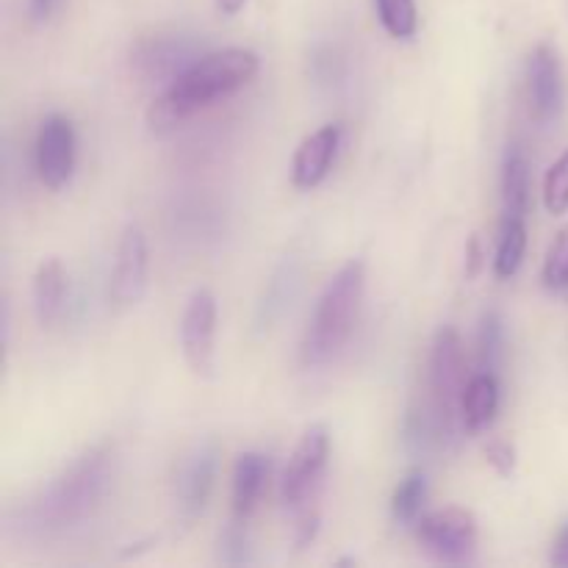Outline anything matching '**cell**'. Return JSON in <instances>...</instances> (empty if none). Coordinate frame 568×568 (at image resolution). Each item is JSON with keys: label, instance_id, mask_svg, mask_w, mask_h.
<instances>
[{"label": "cell", "instance_id": "7", "mask_svg": "<svg viewBox=\"0 0 568 568\" xmlns=\"http://www.w3.org/2000/svg\"><path fill=\"white\" fill-rule=\"evenodd\" d=\"M148 239H144L142 227L131 222V225H125L120 244H116V258L109 283V303L114 308H133L144 297V292H148Z\"/></svg>", "mask_w": 568, "mask_h": 568}, {"label": "cell", "instance_id": "14", "mask_svg": "<svg viewBox=\"0 0 568 568\" xmlns=\"http://www.w3.org/2000/svg\"><path fill=\"white\" fill-rule=\"evenodd\" d=\"M136 67L148 78H164V75H181L183 70L194 64V55L189 44L181 39H150V42L139 44L136 50Z\"/></svg>", "mask_w": 568, "mask_h": 568}, {"label": "cell", "instance_id": "6", "mask_svg": "<svg viewBox=\"0 0 568 568\" xmlns=\"http://www.w3.org/2000/svg\"><path fill=\"white\" fill-rule=\"evenodd\" d=\"M327 455H331V436L325 425H311L300 436L292 458L281 477V499L286 508H300L320 486L325 475Z\"/></svg>", "mask_w": 568, "mask_h": 568}, {"label": "cell", "instance_id": "17", "mask_svg": "<svg viewBox=\"0 0 568 568\" xmlns=\"http://www.w3.org/2000/svg\"><path fill=\"white\" fill-rule=\"evenodd\" d=\"M499 410V381L497 372H480L466 383L464 392V422L466 430L477 433L494 422Z\"/></svg>", "mask_w": 568, "mask_h": 568}, {"label": "cell", "instance_id": "19", "mask_svg": "<svg viewBox=\"0 0 568 568\" xmlns=\"http://www.w3.org/2000/svg\"><path fill=\"white\" fill-rule=\"evenodd\" d=\"M527 250V225L525 220H505L503 222V236L497 244V258H494V272L497 277L508 281L519 272L521 261H525Z\"/></svg>", "mask_w": 568, "mask_h": 568}, {"label": "cell", "instance_id": "21", "mask_svg": "<svg viewBox=\"0 0 568 568\" xmlns=\"http://www.w3.org/2000/svg\"><path fill=\"white\" fill-rule=\"evenodd\" d=\"M438 438H444L442 425H438V419H433L430 414H425V410H410V414L405 416L403 444L410 455H416V458H419V455H427Z\"/></svg>", "mask_w": 568, "mask_h": 568}, {"label": "cell", "instance_id": "5", "mask_svg": "<svg viewBox=\"0 0 568 568\" xmlns=\"http://www.w3.org/2000/svg\"><path fill=\"white\" fill-rule=\"evenodd\" d=\"M416 538L442 564H471L477 552V519L466 508L436 510L416 521Z\"/></svg>", "mask_w": 568, "mask_h": 568}, {"label": "cell", "instance_id": "31", "mask_svg": "<svg viewBox=\"0 0 568 568\" xmlns=\"http://www.w3.org/2000/svg\"><path fill=\"white\" fill-rule=\"evenodd\" d=\"M214 3H216V9L222 11V14L233 17V14H239V11L244 9V3H247V0H214Z\"/></svg>", "mask_w": 568, "mask_h": 568}, {"label": "cell", "instance_id": "18", "mask_svg": "<svg viewBox=\"0 0 568 568\" xmlns=\"http://www.w3.org/2000/svg\"><path fill=\"white\" fill-rule=\"evenodd\" d=\"M297 283H300V272L294 264H283L281 270L275 272V277L270 281L266 286L264 300H261V308H258V327H270L283 311L292 305L294 292H297Z\"/></svg>", "mask_w": 568, "mask_h": 568}, {"label": "cell", "instance_id": "4", "mask_svg": "<svg viewBox=\"0 0 568 568\" xmlns=\"http://www.w3.org/2000/svg\"><path fill=\"white\" fill-rule=\"evenodd\" d=\"M464 344L455 327H442L430 349V388L444 438L455 442L464 422Z\"/></svg>", "mask_w": 568, "mask_h": 568}, {"label": "cell", "instance_id": "25", "mask_svg": "<svg viewBox=\"0 0 568 568\" xmlns=\"http://www.w3.org/2000/svg\"><path fill=\"white\" fill-rule=\"evenodd\" d=\"M544 205L549 214L560 216L568 211V148L566 153L549 166L547 178H544Z\"/></svg>", "mask_w": 568, "mask_h": 568}, {"label": "cell", "instance_id": "28", "mask_svg": "<svg viewBox=\"0 0 568 568\" xmlns=\"http://www.w3.org/2000/svg\"><path fill=\"white\" fill-rule=\"evenodd\" d=\"M466 281H475L477 275L483 272V244H480V236L477 233H471L469 242H466Z\"/></svg>", "mask_w": 568, "mask_h": 568}, {"label": "cell", "instance_id": "20", "mask_svg": "<svg viewBox=\"0 0 568 568\" xmlns=\"http://www.w3.org/2000/svg\"><path fill=\"white\" fill-rule=\"evenodd\" d=\"M427 503V477L422 469H414L405 475L397 491L392 497V516L399 525H416L422 516V508Z\"/></svg>", "mask_w": 568, "mask_h": 568}, {"label": "cell", "instance_id": "29", "mask_svg": "<svg viewBox=\"0 0 568 568\" xmlns=\"http://www.w3.org/2000/svg\"><path fill=\"white\" fill-rule=\"evenodd\" d=\"M552 566L558 568H568V525L560 530L558 541H555L552 549Z\"/></svg>", "mask_w": 568, "mask_h": 568}, {"label": "cell", "instance_id": "23", "mask_svg": "<svg viewBox=\"0 0 568 568\" xmlns=\"http://www.w3.org/2000/svg\"><path fill=\"white\" fill-rule=\"evenodd\" d=\"M480 366L483 372H497L505 353V325L497 311H486L480 320Z\"/></svg>", "mask_w": 568, "mask_h": 568}, {"label": "cell", "instance_id": "16", "mask_svg": "<svg viewBox=\"0 0 568 568\" xmlns=\"http://www.w3.org/2000/svg\"><path fill=\"white\" fill-rule=\"evenodd\" d=\"M503 203L505 220H525L530 203V161L516 144L508 148L503 161Z\"/></svg>", "mask_w": 568, "mask_h": 568}, {"label": "cell", "instance_id": "1", "mask_svg": "<svg viewBox=\"0 0 568 568\" xmlns=\"http://www.w3.org/2000/svg\"><path fill=\"white\" fill-rule=\"evenodd\" d=\"M258 55L244 48H225L203 55L189 70L172 78L170 87L153 100L148 109V125L159 133L181 125L194 111L247 87L258 75Z\"/></svg>", "mask_w": 568, "mask_h": 568}, {"label": "cell", "instance_id": "26", "mask_svg": "<svg viewBox=\"0 0 568 568\" xmlns=\"http://www.w3.org/2000/svg\"><path fill=\"white\" fill-rule=\"evenodd\" d=\"M220 560L227 566H244L253 560L247 541V521L233 519L225 527V532L220 536Z\"/></svg>", "mask_w": 568, "mask_h": 568}, {"label": "cell", "instance_id": "27", "mask_svg": "<svg viewBox=\"0 0 568 568\" xmlns=\"http://www.w3.org/2000/svg\"><path fill=\"white\" fill-rule=\"evenodd\" d=\"M486 460L497 469L499 477H510L516 471V447L508 442L486 444Z\"/></svg>", "mask_w": 568, "mask_h": 568}, {"label": "cell", "instance_id": "11", "mask_svg": "<svg viewBox=\"0 0 568 568\" xmlns=\"http://www.w3.org/2000/svg\"><path fill=\"white\" fill-rule=\"evenodd\" d=\"M527 89H530L532 111L541 122L558 120L564 111V70L560 59L549 44H538L527 61Z\"/></svg>", "mask_w": 568, "mask_h": 568}, {"label": "cell", "instance_id": "8", "mask_svg": "<svg viewBox=\"0 0 568 568\" xmlns=\"http://www.w3.org/2000/svg\"><path fill=\"white\" fill-rule=\"evenodd\" d=\"M216 469H220V449L214 442L197 444L186 458L181 460L175 475V505H178V519L183 525L197 521L209 505L211 491L216 483Z\"/></svg>", "mask_w": 568, "mask_h": 568}, {"label": "cell", "instance_id": "2", "mask_svg": "<svg viewBox=\"0 0 568 568\" xmlns=\"http://www.w3.org/2000/svg\"><path fill=\"white\" fill-rule=\"evenodd\" d=\"M114 477V447L98 444L78 455L59 477L48 483L33 499L28 516L39 532H61L81 525L98 510Z\"/></svg>", "mask_w": 568, "mask_h": 568}, {"label": "cell", "instance_id": "15", "mask_svg": "<svg viewBox=\"0 0 568 568\" xmlns=\"http://www.w3.org/2000/svg\"><path fill=\"white\" fill-rule=\"evenodd\" d=\"M67 272L59 258H48L39 264L33 275V311H37L39 325L50 327L64 311Z\"/></svg>", "mask_w": 568, "mask_h": 568}, {"label": "cell", "instance_id": "30", "mask_svg": "<svg viewBox=\"0 0 568 568\" xmlns=\"http://www.w3.org/2000/svg\"><path fill=\"white\" fill-rule=\"evenodd\" d=\"M55 6H59V0H31V17L37 22H44L53 14Z\"/></svg>", "mask_w": 568, "mask_h": 568}, {"label": "cell", "instance_id": "12", "mask_svg": "<svg viewBox=\"0 0 568 568\" xmlns=\"http://www.w3.org/2000/svg\"><path fill=\"white\" fill-rule=\"evenodd\" d=\"M342 125H322L311 136L300 142L297 153L292 161V181L297 189H314L331 172L333 161H336L338 148H342Z\"/></svg>", "mask_w": 568, "mask_h": 568}, {"label": "cell", "instance_id": "10", "mask_svg": "<svg viewBox=\"0 0 568 568\" xmlns=\"http://www.w3.org/2000/svg\"><path fill=\"white\" fill-rule=\"evenodd\" d=\"M75 170V128L67 116H44L37 136V172L48 189H61L70 183Z\"/></svg>", "mask_w": 568, "mask_h": 568}, {"label": "cell", "instance_id": "24", "mask_svg": "<svg viewBox=\"0 0 568 568\" xmlns=\"http://www.w3.org/2000/svg\"><path fill=\"white\" fill-rule=\"evenodd\" d=\"M544 286L549 292H568V225L560 227L555 242L549 244V253L544 258Z\"/></svg>", "mask_w": 568, "mask_h": 568}, {"label": "cell", "instance_id": "22", "mask_svg": "<svg viewBox=\"0 0 568 568\" xmlns=\"http://www.w3.org/2000/svg\"><path fill=\"white\" fill-rule=\"evenodd\" d=\"M377 14L394 39H410L419 28L416 0H377Z\"/></svg>", "mask_w": 568, "mask_h": 568}, {"label": "cell", "instance_id": "9", "mask_svg": "<svg viewBox=\"0 0 568 568\" xmlns=\"http://www.w3.org/2000/svg\"><path fill=\"white\" fill-rule=\"evenodd\" d=\"M216 344V297L209 288H197L189 297L181 316V347L189 369L200 377L214 375Z\"/></svg>", "mask_w": 568, "mask_h": 568}, {"label": "cell", "instance_id": "3", "mask_svg": "<svg viewBox=\"0 0 568 568\" xmlns=\"http://www.w3.org/2000/svg\"><path fill=\"white\" fill-rule=\"evenodd\" d=\"M364 288L366 264L361 258L349 261L333 275V281L327 283L320 303H316L303 347H300V361H303L305 369H316V366L327 364L342 353L344 344L353 336L355 322H358Z\"/></svg>", "mask_w": 568, "mask_h": 568}, {"label": "cell", "instance_id": "13", "mask_svg": "<svg viewBox=\"0 0 568 568\" xmlns=\"http://www.w3.org/2000/svg\"><path fill=\"white\" fill-rule=\"evenodd\" d=\"M272 458L264 453L239 455L233 466V519L247 521L270 480Z\"/></svg>", "mask_w": 568, "mask_h": 568}]
</instances>
